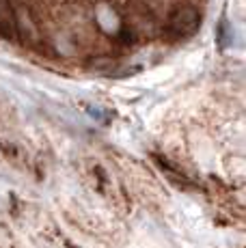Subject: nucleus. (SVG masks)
<instances>
[{"mask_svg": "<svg viewBox=\"0 0 246 248\" xmlns=\"http://www.w3.org/2000/svg\"><path fill=\"white\" fill-rule=\"evenodd\" d=\"M195 13H190V11H179L177 16H175V20H173V26L177 28V31H184V28H195Z\"/></svg>", "mask_w": 246, "mask_h": 248, "instance_id": "obj_1", "label": "nucleus"}]
</instances>
